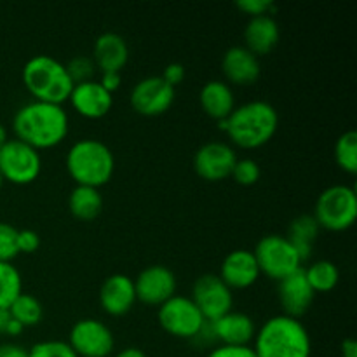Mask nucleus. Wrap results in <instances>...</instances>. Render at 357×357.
<instances>
[{
	"instance_id": "nucleus-1",
	"label": "nucleus",
	"mask_w": 357,
	"mask_h": 357,
	"mask_svg": "<svg viewBox=\"0 0 357 357\" xmlns=\"http://www.w3.org/2000/svg\"><path fill=\"white\" fill-rule=\"evenodd\" d=\"M68 114L61 105L30 101L16 110L13 131L16 139L26 143L37 152L61 145L68 136Z\"/></svg>"
},
{
	"instance_id": "nucleus-2",
	"label": "nucleus",
	"mask_w": 357,
	"mask_h": 357,
	"mask_svg": "<svg viewBox=\"0 0 357 357\" xmlns=\"http://www.w3.org/2000/svg\"><path fill=\"white\" fill-rule=\"evenodd\" d=\"M218 128L236 146L255 150L274 138L279 128V115L271 103L255 100L234 108L225 121L218 122Z\"/></svg>"
},
{
	"instance_id": "nucleus-3",
	"label": "nucleus",
	"mask_w": 357,
	"mask_h": 357,
	"mask_svg": "<svg viewBox=\"0 0 357 357\" xmlns=\"http://www.w3.org/2000/svg\"><path fill=\"white\" fill-rule=\"evenodd\" d=\"M251 349L257 357H310L312 342L302 321L279 314L257 330Z\"/></svg>"
},
{
	"instance_id": "nucleus-4",
	"label": "nucleus",
	"mask_w": 357,
	"mask_h": 357,
	"mask_svg": "<svg viewBox=\"0 0 357 357\" xmlns=\"http://www.w3.org/2000/svg\"><path fill=\"white\" fill-rule=\"evenodd\" d=\"M65 166L77 185L100 190V187L107 185L114 176L115 157L103 142L84 138L70 146Z\"/></svg>"
},
{
	"instance_id": "nucleus-5",
	"label": "nucleus",
	"mask_w": 357,
	"mask_h": 357,
	"mask_svg": "<svg viewBox=\"0 0 357 357\" xmlns=\"http://www.w3.org/2000/svg\"><path fill=\"white\" fill-rule=\"evenodd\" d=\"M21 79L33 100L42 103L63 107L73 89L66 66L47 54H38L28 59L21 72Z\"/></svg>"
},
{
	"instance_id": "nucleus-6",
	"label": "nucleus",
	"mask_w": 357,
	"mask_h": 357,
	"mask_svg": "<svg viewBox=\"0 0 357 357\" xmlns=\"http://www.w3.org/2000/svg\"><path fill=\"white\" fill-rule=\"evenodd\" d=\"M319 229L330 232H344L356 223L357 218V194L349 185H333L321 192L314 208Z\"/></svg>"
},
{
	"instance_id": "nucleus-7",
	"label": "nucleus",
	"mask_w": 357,
	"mask_h": 357,
	"mask_svg": "<svg viewBox=\"0 0 357 357\" xmlns=\"http://www.w3.org/2000/svg\"><path fill=\"white\" fill-rule=\"evenodd\" d=\"M253 255L257 258L260 274L267 275L272 281H282L293 272L302 268V260L296 255L295 248L286 239V236H279V234L261 237L255 246Z\"/></svg>"
},
{
	"instance_id": "nucleus-8",
	"label": "nucleus",
	"mask_w": 357,
	"mask_h": 357,
	"mask_svg": "<svg viewBox=\"0 0 357 357\" xmlns=\"http://www.w3.org/2000/svg\"><path fill=\"white\" fill-rule=\"evenodd\" d=\"M40 153L20 139H7L0 146V176L13 185H30L40 176Z\"/></svg>"
},
{
	"instance_id": "nucleus-9",
	"label": "nucleus",
	"mask_w": 357,
	"mask_h": 357,
	"mask_svg": "<svg viewBox=\"0 0 357 357\" xmlns=\"http://www.w3.org/2000/svg\"><path fill=\"white\" fill-rule=\"evenodd\" d=\"M157 319L167 335L181 340H194L202 324L206 323L192 298L181 295H174L162 303L157 312Z\"/></svg>"
},
{
	"instance_id": "nucleus-10",
	"label": "nucleus",
	"mask_w": 357,
	"mask_h": 357,
	"mask_svg": "<svg viewBox=\"0 0 357 357\" xmlns=\"http://www.w3.org/2000/svg\"><path fill=\"white\" fill-rule=\"evenodd\" d=\"M68 345L77 357H110L115 349V338L103 321L86 317L72 326Z\"/></svg>"
},
{
	"instance_id": "nucleus-11",
	"label": "nucleus",
	"mask_w": 357,
	"mask_h": 357,
	"mask_svg": "<svg viewBox=\"0 0 357 357\" xmlns=\"http://www.w3.org/2000/svg\"><path fill=\"white\" fill-rule=\"evenodd\" d=\"M192 302L206 321H216L229 314L234 305V293L216 274H204L194 282Z\"/></svg>"
},
{
	"instance_id": "nucleus-12",
	"label": "nucleus",
	"mask_w": 357,
	"mask_h": 357,
	"mask_svg": "<svg viewBox=\"0 0 357 357\" xmlns=\"http://www.w3.org/2000/svg\"><path fill=\"white\" fill-rule=\"evenodd\" d=\"M174 87L164 82L160 75L145 77L131 91L129 103L143 117H159L174 103Z\"/></svg>"
},
{
	"instance_id": "nucleus-13",
	"label": "nucleus",
	"mask_w": 357,
	"mask_h": 357,
	"mask_svg": "<svg viewBox=\"0 0 357 357\" xmlns=\"http://www.w3.org/2000/svg\"><path fill=\"white\" fill-rule=\"evenodd\" d=\"M135 281L136 300L150 307H160L176 295V275L164 265H150L143 268Z\"/></svg>"
},
{
	"instance_id": "nucleus-14",
	"label": "nucleus",
	"mask_w": 357,
	"mask_h": 357,
	"mask_svg": "<svg viewBox=\"0 0 357 357\" xmlns=\"http://www.w3.org/2000/svg\"><path fill=\"white\" fill-rule=\"evenodd\" d=\"M237 162L236 150L222 142H209L202 145L194 155V169L202 180L223 181L230 178Z\"/></svg>"
},
{
	"instance_id": "nucleus-15",
	"label": "nucleus",
	"mask_w": 357,
	"mask_h": 357,
	"mask_svg": "<svg viewBox=\"0 0 357 357\" xmlns=\"http://www.w3.org/2000/svg\"><path fill=\"white\" fill-rule=\"evenodd\" d=\"M278 296L284 316L300 319V317L309 312L314 298H316V293H314L309 281H307L303 267L293 272L291 275L284 278L282 281H279Z\"/></svg>"
},
{
	"instance_id": "nucleus-16",
	"label": "nucleus",
	"mask_w": 357,
	"mask_h": 357,
	"mask_svg": "<svg viewBox=\"0 0 357 357\" xmlns=\"http://www.w3.org/2000/svg\"><path fill=\"white\" fill-rule=\"evenodd\" d=\"M68 101L80 117L98 121L112 110L114 94L108 93L98 80H89V82L75 84Z\"/></svg>"
},
{
	"instance_id": "nucleus-17",
	"label": "nucleus",
	"mask_w": 357,
	"mask_h": 357,
	"mask_svg": "<svg viewBox=\"0 0 357 357\" xmlns=\"http://www.w3.org/2000/svg\"><path fill=\"white\" fill-rule=\"evenodd\" d=\"M136 291L132 278L126 274L108 275L100 288V305L112 317H122L135 307Z\"/></svg>"
},
{
	"instance_id": "nucleus-18",
	"label": "nucleus",
	"mask_w": 357,
	"mask_h": 357,
	"mask_svg": "<svg viewBox=\"0 0 357 357\" xmlns=\"http://www.w3.org/2000/svg\"><path fill=\"white\" fill-rule=\"evenodd\" d=\"M257 258L253 251L236 250L227 255L220 267V279L230 289H248L260 279Z\"/></svg>"
},
{
	"instance_id": "nucleus-19",
	"label": "nucleus",
	"mask_w": 357,
	"mask_h": 357,
	"mask_svg": "<svg viewBox=\"0 0 357 357\" xmlns=\"http://www.w3.org/2000/svg\"><path fill=\"white\" fill-rule=\"evenodd\" d=\"M222 70L227 82L234 86H251L260 79V59L244 45H234L223 54Z\"/></svg>"
},
{
	"instance_id": "nucleus-20",
	"label": "nucleus",
	"mask_w": 357,
	"mask_h": 357,
	"mask_svg": "<svg viewBox=\"0 0 357 357\" xmlns=\"http://www.w3.org/2000/svg\"><path fill=\"white\" fill-rule=\"evenodd\" d=\"M216 344L232 345V347H248L257 335V324L248 314L230 310L220 319L211 321Z\"/></svg>"
},
{
	"instance_id": "nucleus-21",
	"label": "nucleus",
	"mask_w": 357,
	"mask_h": 357,
	"mask_svg": "<svg viewBox=\"0 0 357 357\" xmlns=\"http://www.w3.org/2000/svg\"><path fill=\"white\" fill-rule=\"evenodd\" d=\"M91 59L101 73H121L129 59L128 44L119 33L105 31L94 42Z\"/></svg>"
},
{
	"instance_id": "nucleus-22",
	"label": "nucleus",
	"mask_w": 357,
	"mask_h": 357,
	"mask_svg": "<svg viewBox=\"0 0 357 357\" xmlns=\"http://www.w3.org/2000/svg\"><path fill=\"white\" fill-rule=\"evenodd\" d=\"M281 38L278 21L274 16L250 17L244 28V47L255 56H265L275 49Z\"/></svg>"
},
{
	"instance_id": "nucleus-23",
	"label": "nucleus",
	"mask_w": 357,
	"mask_h": 357,
	"mask_svg": "<svg viewBox=\"0 0 357 357\" xmlns=\"http://www.w3.org/2000/svg\"><path fill=\"white\" fill-rule=\"evenodd\" d=\"M199 103L208 117L216 122L225 121L236 108V96L232 87L223 80H209L199 93Z\"/></svg>"
},
{
	"instance_id": "nucleus-24",
	"label": "nucleus",
	"mask_w": 357,
	"mask_h": 357,
	"mask_svg": "<svg viewBox=\"0 0 357 357\" xmlns=\"http://www.w3.org/2000/svg\"><path fill=\"white\" fill-rule=\"evenodd\" d=\"M319 225H317L316 218L312 215H302L296 216L288 227V234H286V239L291 243V246L295 248L296 255L300 257V260L307 261L312 255L314 243H316L317 236H319Z\"/></svg>"
},
{
	"instance_id": "nucleus-25",
	"label": "nucleus",
	"mask_w": 357,
	"mask_h": 357,
	"mask_svg": "<svg viewBox=\"0 0 357 357\" xmlns=\"http://www.w3.org/2000/svg\"><path fill=\"white\" fill-rule=\"evenodd\" d=\"M68 209L73 218L80 220V222H91V220L98 218L103 209V195L98 188L75 185V188L70 192Z\"/></svg>"
},
{
	"instance_id": "nucleus-26",
	"label": "nucleus",
	"mask_w": 357,
	"mask_h": 357,
	"mask_svg": "<svg viewBox=\"0 0 357 357\" xmlns=\"http://www.w3.org/2000/svg\"><path fill=\"white\" fill-rule=\"evenodd\" d=\"M305 278L309 281L314 293H330L337 288L340 281L338 267L330 260H317L309 268H303Z\"/></svg>"
},
{
	"instance_id": "nucleus-27",
	"label": "nucleus",
	"mask_w": 357,
	"mask_h": 357,
	"mask_svg": "<svg viewBox=\"0 0 357 357\" xmlns=\"http://www.w3.org/2000/svg\"><path fill=\"white\" fill-rule=\"evenodd\" d=\"M7 310H9L10 317L17 321L23 328L37 326L44 317V307L30 293H21Z\"/></svg>"
},
{
	"instance_id": "nucleus-28",
	"label": "nucleus",
	"mask_w": 357,
	"mask_h": 357,
	"mask_svg": "<svg viewBox=\"0 0 357 357\" xmlns=\"http://www.w3.org/2000/svg\"><path fill=\"white\" fill-rule=\"evenodd\" d=\"M23 293V279L13 264L0 261V309H9L10 303Z\"/></svg>"
},
{
	"instance_id": "nucleus-29",
	"label": "nucleus",
	"mask_w": 357,
	"mask_h": 357,
	"mask_svg": "<svg viewBox=\"0 0 357 357\" xmlns=\"http://www.w3.org/2000/svg\"><path fill=\"white\" fill-rule=\"evenodd\" d=\"M335 160L349 174L357 173V132L347 131L335 143Z\"/></svg>"
},
{
	"instance_id": "nucleus-30",
	"label": "nucleus",
	"mask_w": 357,
	"mask_h": 357,
	"mask_svg": "<svg viewBox=\"0 0 357 357\" xmlns=\"http://www.w3.org/2000/svg\"><path fill=\"white\" fill-rule=\"evenodd\" d=\"M66 66V72H68V77L72 79L73 86L75 84L89 82V80H94V73H96V66H94V61L87 56H77V58L70 59Z\"/></svg>"
},
{
	"instance_id": "nucleus-31",
	"label": "nucleus",
	"mask_w": 357,
	"mask_h": 357,
	"mask_svg": "<svg viewBox=\"0 0 357 357\" xmlns=\"http://www.w3.org/2000/svg\"><path fill=\"white\" fill-rule=\"evenodd\" d=\"M28 357H77L75 352L63 340H44L28 351Z\"/></svg>"
},
{
	"instance_id": "nucleus-32",
	"label": "nucleus",
	"mask_w": 357,
	"mask_h": 357,
	"mask_svg": "<svg viewBox=\"0 0 357 357\" xmlns=\"http://www.w3.org/2000/svg\"><path fill=\"white\" fill-rule=\"evenodd\" d=\"M260 174L261 171L257 160L237 159L230 176H232L234 181H236L237 185H241V187H251V185H255L258 180H260Z\"/></svg>"
},
{
	"instance_id": "nucleus-33",
	"label": "nucleus",
	"mask_w": 357,
	"mask_h": 357,
	"mask_svg": "<svg viewBox=\"0 0 357 357\" xmlns=\"http://www.w3.org/2000/svg\"><path fill=\"white\" fill-rule=\"evenodd\" d=\"M20 255L17 251V229L0 222V261L10 264Z\"/></svg>"
},
{
	"instance_id": "nucleus-34",
	"label": "nucleus",
	"mask_w": 357,
	"mask_h": 357,
	"mask_svg": "<svg viewBox=\"0 0 357 357\" xmlns=\"http://www.w3.org/2000/svg\"><path fill=\"white\" fill-rule=\"evenodd\" d=\"M237 7L250 17L271 16L272 10H275L274 2L271 0H239Z\"/></svg>"
},
{
	"instance_id": "nucleus-35",
	"label": "nucleus",
	"mask_w": 357,
	"mask_h": 357,
	"mask_svg": "<svg viewBox=\"0 0 357 357\" xmlns=\"http://www.w3.org/2000/svg\"><path fill=\"white\" fill-rule=\"evenodd\" d=\"M40 248V237L30 229L17 230V251L24 255H31Z\"/></svg>"
},
{
	"instance_id": "nucleus-36",
	"label": "nucleus",
	"mask_w": 357,
	"mask_h": 357,
	"mask_svg": "<svg viewBox=\"0 0 357 357\" xmlns=\"http://www.w3.org/2000/svg\"><path fill=\"white\" fill-rule=\"evenodd\" d=\"M206 357H257L251 345L248 347H232V345H216Z\"/></svg>"
},
{
	"instance_id": "nucleus-37",
	"label": "nucleus",
	"mask_w": 357,
	"mask_h": 357,
	"mask_svg": "<svg viewBox=\"0 0 357 357\" xmlns=\"http://www.w3.org/2000/svg\"><path fill=\"white\" fill-rule=\"evenodd\" d=\"M160 77L164 79V82L169 84L171 87L176 89V86H180L185 80V66L180 65V63H171V65H167L166 68H164Z\"/></svg>"
},
{
	"instance_id": "nucleus-38",
	"label": "nucleus",
	"mask_w": 357,
	"mask_h": 357,
	"mask_svg": "<svg viewBox=\"0 0 357 357\" xmlns=\"http://www.w3.org/2000/svg\"><path fill=\"white\" fill-rule=\"evenodd\" d=\"M98 82H100L101 86L108 91V93L114 94L115 91L121 87L122 77H121V73H101V79L98 80Z\"/></svg>"
},
{
	"instance_id": "nucleus-39",
	"label": "nucleus",
	"mask_w": 357,
	"mask_h": 357,
	"mask_svg": "<svg viewBox=\"0 0 357 357\" xmlns=\"http://www.w3.org/2000/svg\"><path fill=\"white\" fill-rule=\"evenodd\" d=\"M0 357H28V351L17 344H0Z\"/></svg>"
},
{
	"instance_id": "nucleus-40",
	"label": "nucleus",
	"mask_w": 357,
	"mask_h": 357,
	"mask_svg": "<svg viewBox=\"0 0 357 357\" xmlns=\"http://www.w3.org/2000/svg\"><path fill=\"white\" fill-rule=\"evenodd\" d=\"M340 349L342 357H357V342L354 338H345Z\"/></svg>"
},
{
	"instance_id": "nucleus-41",
	"label": "nucleus",
	"mask_w": 357,
	"mask_h": 357,
	"mask_svg": "<svg viewBox=\"0 0 357 357\" xmlns=\"http://www.w3.org/2000/svg\"><path fill=\"white\" fill-rule=\"evenodd\" d=\"M115 357H149V356H146L145 352L138 347H126V349H122L121 352H117Z\"/></svg>"
},
{
	"instance_id": "nucleus-42",
	"label": "nucleus",
	"mask_w": 357,
	"mask_h": 357,
	"mask_svg": "<svg viewBox=\"0 0 357 357\" xmlns=\"http://www.w3.org/2000/svg\"><path fill=\"white\" fill-rule=\"evenodd\" d=\"M23 330L24 328L21 326L17 321H14L13 317H10L9 324H7V328H6V335H9V337H20V335L23 333Z\"/></svg>"
},
{
	"instance_id": "nucleus-43",
	"label": "nucleus",
	"mask_w": 357,
	"mask_h": 357,
	"mask_svg": "<svg viewBox=\"0 0 357 357\" xmlns=\"http://www.w3.org/2000/svg\"><path fill=\"white\" fill-rule=\"evenodd\" d=\"M10 321V314L7 309H0V335H6V328Z\"/></svg>"
},
{
	"instance_id": "nucleus-44",
	"label": "nucleus",
	"mask_w": 357,
	"mask_h": 357,
	"mask_svg": "<svg viewBox=\"0 0 357 357\" xmlns=\"http://www.w3.org/2000/svg\"><path fill=\"white\" fill-rule=\"evenodd\" d=\"M7 139H9V136H7V129L0 124V146L6 145Z\"/></svg>"
},
{
	"instance_id": "nucleus-45",
	"label": "nucleus",
	"mask_w": 357,
	"mask_h": 357,
	"mask_svg": "<svg viewBox=\"0 0 357 357\" xmlns=\"http://www.w3.org/2000/svg\"><path fill=\"white\" fill-rule=\"evenodd\" d=\"M2 185H3V180H2V176H0V190H2Z\"/></svg>"
}]
</instances>
